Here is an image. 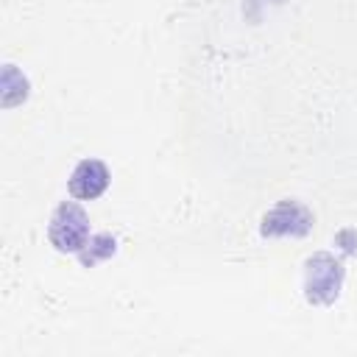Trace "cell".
I'll return each instance as SVG.
<instances>
[{"mask_svg": "<svg viewBox=\"0 0 357 357\" xmlns=\"http://www.w3.org/2000/svg\"><path fill=\"white\" fill-rule=\"evenodd\" d=\"M47 234L59 251H81L89 240V218L78 204H61L50 218Z\"/></svg>", "mask_w": 357, "mask_h": 357, "instance_id": "1", "label": "cell"}, {"mask_svg": "<svg viewBox=\"0 0 357 357\" xmlns=\"http://www.w3.org/2000/svg\"><path fill=\"white\" fill-rule=\"evenodd\" d=\"M343 284V268L335 257L329 254H315L307 259V273H304V290L307 298L315 304H329L335 301L337 290Z\"/></svg>", "mask_w": 357, "mask_h": 357, "instance_id": "2", "label": "cell"}, {"mask_svg": "<svg viewBox=\"0 0 357 357\" xmlns=\"http://www.w3.org/2000/svg\"><path fill=\"white\" fill-rule=\"evenodd\" d=\"M310 229H312V215L296 201H282L262 218V234L265 237H284V234L301 237Z\"/></svg>", "mask_w": 357, "mask_h": 357, "instance_id": "3", "label": "cell"}, {"mask_svg": "<svg viewBox=\"0 0 357 357\" xmlns=\"http://www.w3.org/2000/svg\"><path fill=\"white\" fill-rule=\"evenodd\" d=\"M109 187V167L100 159H84L75 165L73 176H70V192L81 201H92L98 195H103V190Z\"/></svg>", "mask_w": 357, "mask_h": 357, "instance_id": "4", "label": "cell"}, {"mask_svg": "<svg viewBox=\"0 0 357 357\" xmlns=\"http://www.w3.org/2000/svg\"><path fill=\"white\" fill-rule=\"evenodd\" d=\"M86 245H89V248H81V251H78L84 265H95V262L106 259L109 254H114V237H109V234H98V237L86 240Z\"/></svg>", "mask_w": 357, "mask_h": 357, "instance_id": "5", "label": "cell"}]
</instances>
